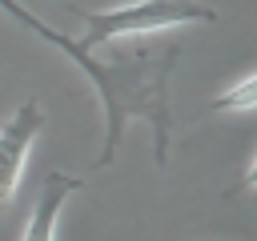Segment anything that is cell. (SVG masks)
I'll return each mask as SVG.
<instances>
[{
	"label": "cell",
	"mask_w": 257,
	"mask_h": 241,
	"mask_svg": "<svg viewBox=\"0 0 257 241\" xmlns=\"http://www.w3.org/2000/svg\"><path fill=\"white\" fill-rule=\"evenodd\" d=\"M245 185L257 189V157H253V165H249V173H245Z\"/></svg>",
	"instance_id": "7"
},
{
	"label": "cell",
	"mask_w": 257,
	"mask_h": 241,
	"mask_svg": "<svg viewBox=\"0 0 257 241\" xmlns=\"http://www.w3.org/2000/svg\"><path fill=\"white\" fill-rule=\"evenodd\" d=\"M0 8H4V12H8V16L16 20V24L32 28V32L40 36V40H48L52 48H60V52H64V56H68L72 64H76V60L84 56V44H80V40H72V36H64V32H56V28H48V24H44V20H40V16L32 12V8H24L20 0H0Z\"/></svg>",
	"instance_id": "5"
},
{
	"label": "cell",
	"mask_w": 257,
	"mask_h": 241,
	"mask_svg": "<svg viewBox=\"0 0 257 241\" xmlns=\"http://www.w3.org/2000/svg\"><path fill=\"white\" fill-rule=\"evenodd\" d=\"M76 16L88 24L80 44L100 48V44H116V40H128V36L185 28V24H213L217 8L205 4V0H133V4H120V8H108V12L76 8Z\"/></svg>",
	"instance_id": "2"
},
{
	"label": "cell",
	"mask_w": 257,
	"mask_h": 241,
	"mask_svg": "<svg viewBox=\"0 0 257 241\" xmlns=\"http://www.w3.org/2000/svg\"><path fill=\"white\" fill-rule=\"evenodd\" d=\"M40 129H44V108H40L36 96L20 100L12 108V116L0 125V209L16 193V185L24 177V161H28L32 145H36Z\"/></svg>",
	"instance_id": "3"
},
{
	"label": "cell",
	"mask_w": 257,
	"mask_h": 241,
	"mask_svg": "<svg viewBox=\"0 0 257 241\" xmlns=\"http://www.w3.org/2000/svg\"><path fill=\"white\" fill-rule=\"evenodd\" d=\"M20 4H24V0H20Z\"/></svg>",
	"instance_id": "8"
},
{
	"label": "cell",
	"mask_w": 257,
	"mask_h": 241,
	"mask_svg": "<svg viewBox=\"0 0 257 241\" xmlns=\"http://www.w3.org/2000/svg\"><path fill=\"white\" fill-rule=\"evenodd\" d=\"M80 185H84L80 177L52 169V173L40 181V193H36V201H32V213H28V225H24V237H20V241H56V225H60L64 201H68Z\"/></svg>",
	"instance_id": "4"
},
{
	"label": "cell",
	"mask_w": 257,
	"mask_h": 241,
	"mask_svg": "<svg viewBox=\"0 0 257 241\" xmlns=\"http://www.w3.org/2000/svg\"><path fill=\"white\" fill-rule=\"evenodd\" d=\"M245 108H257V72L237 80L233 88H225L213 100V112H245Z\"/></svg>",
	"instance_id": "6"
},
{
	"label": "cell",
	"mask_w": 257,
	"mask_h": 241,
	"mask_svg": "<svg viewBox=\"0 0 257 241\" xmlns=\"http://www.w3.org/2000/svg\"><path fill=\"white\" fill-rule=\"evenodd\" d=\"M181 44L169 40L161 48H137L120 52L116 44L84 48L76 68L96 84L104 104V145L96 153V169H104L116 157V145L124 137V125L133 116L149 120L153 129V161L165 169L169 141H173V108H169V80L177 72Z\"/></svg>",
	"instance_id": "1"
}]
</instances>
